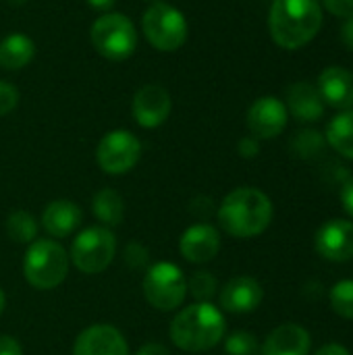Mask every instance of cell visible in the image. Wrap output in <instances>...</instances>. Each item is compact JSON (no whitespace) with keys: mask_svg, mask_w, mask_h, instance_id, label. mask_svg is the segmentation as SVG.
I'll return each mask as SVG.
<instances>
[{"mask_svg":"<svg viewBox=\"0 0 353 355\" xmlns=\"http://www.w3.org/2000/svg\"><path fill=\"white\" fill-rule=\"evenodd\" d=\"M273 214L270 198L256 187H237L218 206L223 231L237 239H250L264 233L273 223Z\"/></svg>","mask_w":353,"mask_h":355,"instance_id":"1","label":"cell"},{"mask_svg":"<svg viewBox=\"0 0 353 355\" xmlns=\"http://www.w3.org/2000/svg\"><path fill=\"white\" fill-rule=\"evenodd\" d=\"M322 25L318 0H275L268 12V29L285 50H298L312 42Z\"/></svg>","mask_w":353,"mask_h":355,"instance_id":"2","label":"cell"},{"mask_svg":"<svg viewBox=\"0 0 353 355\" xmlns=\"http://www.w3.org/2000/svg\"><path fill=\"white\" fill-rule=\"evenodd\" d=\"M225 316L210 302H196L183 308L171 322L173 343L189 354H200L216 347L225 337Z\"/></svg>","mask_w":353,"mask_h":355,"instance_id":"3","label":"cell"},{"mask_svg":"<svg viewBox=\"0 0 353 355\" xmlns=\"http://www.w3.org/2000/svg\"><path fill=\"white\" fill-rule=\"evenodd\" d=\"M69 272L67 250L52 239H35L23 258V275L27 283L40 291L58 287Z\"/></svg>","mask_w":353,"mask_h":355,"instance_id":"4","label":"cell"},{"mask_svg":"<svg viewBox=\"0 0 353 355\" xmlns=\"http://www.w3.org/2000/svg\"><path fill=\"white\" fill-rule=\"evenodd\" d=\"M148 42L160 52H175L187 40V21L179 8L166 2H152L141 19Z\"/></svg>","mask_w":353,"mask_h":355,"instance_id":"5","label":"cell"},{"mask_svg":"<svg viewBox=\"0 0 353 355\" xmlns=\"http://www.w3.org/2000/svg\"><path fill=\"white\" fill-rule=\"evenodd\" d=\"M92 44L108 60H125L135 52L137 33L129 17L121 12H106L92 25Z\"/></svg>","mask_w":353,"mask_h":355,"instance_id":"6","label":"cell"},{"mask_svg":"<svg viewBox=\"0 0 353 355\" xmlns=\"http://www.w3.org/2000/svg\"><path fill=\"white\" fill-rule=\"evenodd\" d=\"M144 295L148 304L160 312L177 310L187 295V279L173 262H158L146 270Z\"/></svg>","mask_w":353,"mask_h":355,"instance_id":"7","label":"cell"},{"mask_svg":"<svg viewBox=\"0 0 353 355\" xmlns=\"http://www.w3.org/2000/svg\"><path fill=\"white\" fill-rule=\"evenodd\" d=\"M117 239L106 227H87L81 231L71 245V262L79 272L98 275L106 270L114 258Z\"/></svg>","mask_w":353,"mask_h":355,"instance_id":"8","label":"cell"},{"mask_svg":"<svg viewBox=\"0 0 353 355\" xmlns=\"http://www.w3.org/2000/svg\"><path fill=\"white\" fill-rule=\"evenodd\" d=\"M139 156H141L139 139L125 129L106 133L96 150L98 166L108 175H125L137 164Z\"/></svg>","mask_w":353,"mask_h":355,"instance_id":"9","label":"cell"},{"mask_svg":"<svg viewBox=\"0 0 353 355\" xmlns=\"http://www.w3.org/2000/svg\"><path fill=\"white\" fill-rule=\"evenodd\" d=\"M287 119H289L287 106L275 96H264L250 106L248 129L256 139H273L285 131Z\"/></svg>","mask_w":353,"mask_h":355,"instance_id":"10","label":"cell"},{"mask_svg":"<svg viewBox=\"0 0 353 355\" xmlns=\"http://www.w3.org/2000/svg\"><path fill=\"white\" fill-rule=\"evenodd\" d=\"M171 108H173L171 94L162 85H156V83H148L139 87L131 102L133 119L137 121V125L146 129L160 127L169 119Z\"/></svg>","mask_w":353,"mask_h":355,"instance_id":"11","label":"cell"},{"mask_svg":"<svg viewBox=\"0 0 353 355\" xmlns=\"http://www.w3.org/2000/svg\"><path fill=\"white\" fill-rule=\"evenodd\" d=\"M316 252L331 262H347L353 258V223L333 218L325 223L314 239Z\"/></svg>","mask_w":353,"mask_h":355,"instance_id":"12","label":"cell"},{"mask_svg":"<svg viewBox=\"0 0 353 355\" xmlns=\"http://www.w3.org/2000/svg\"><path fill=\"white\" fill-rule=\"evenodd\" d=\"M73 355H129V347L119 329L110 324H94L79 333Z\"/></svg>","mask_w":353,"mask_h":355,"instance_id":"13","label":"cell"},{"mask_svg":"<svg viewBox=\"0 0 353 355\" xmlns=\"http://www.w3.org/2000/svg\"><path fill=\"white\" fill-rule=\"evenodd\" d=\"M221 250V235L212 225L198 223L189 227L179 239L181 256L191 264H206L216 258Z\"/></svg>","mask_w":353,"mask_h":355,"instance_id":"14","label":"cell"},{"mask_svg":"<svg viewBox=\"0 0 353 355\" xmlns=\"http://www.w3.org/2000/svg\"><path fill=\"white\" fill-rule=\"evenodd\" d=\"M264 300L262 285L252 277H235L231 279L218 295L221 308L231 314H248L254 312Z\"/></svg>","mask_w":353,"mask_h":355,"instance_id":"15","label":"cell"},{"mask_svg":"<svg viewBox=\"0 0 353 355\" xmlns=\"http://www.w3.org/2000/svg\"><path fill=\"white\" fill-rule=\"evenodd\" d=\"M312 337L310 333L293 322L277 327L262 343V355H310Z\"/></svg>","mask_w":353,"mask_h":355,"instance_id":"16","label":"cell"},{"mask_svg":"<svg viewBox=\"0 0 353 355\" xmlns=\"http://www.w3.org/2000/svg\"><path fill=\"white\" fill-rule=\"evenodd\" d=\"M318 92L322 102L337 108L350 110L353 108V73L343 67H327L318 77Z\"/></svg>","mask_w":353,"mask_h":355,"instance_id":"17","label":"cell"},{"mask_svg":"<svg viewBox=\"0 0 353 355\" xmlns=\"http://www.w3.org/2000/svg\"><path fill=\"white\" fill-rule=\"evenodd\" d=\"M287 112H291L298 121L312 123L325 114V102L316 85L310 81H298L287 87Z\"/></svg>","mask_w":353,"mask_h":355,"instance_id":"18","label":"cell"},{"mask_svg":"<svg viewBox=\"0 0 353 355\" xmlns=\"http://www.w3.org/2000/svg\"><path fill=\"white\" fill-rule=\"evenodd\" d=\"M81 223V210L75 202L69 200H56L50 202L42 214V227L48 235L62 239L69 237Z\"/></svg>","mask_w":353,"mask_h":355,"instance_id":"19","label":"cell"},{"mask_svg":"<svg viewBox=\"0 0 353 355\" xmlns=\"http://www.w3.org/2000/svg\"><path fill=\"white\" fill-rule=\"evenodd\" d=\"M35 56V44L25 33H10L0 42V67L8 71L23 69Z\"/></svg>","mask_w":353,"mask_h":355,"instance_id":"20","label":"cell"},{"mask_svg":"<svg viewBox=\"0 0 353 355\" xmlns=\"http://www.w3.org/2000/svg\"><path fill=\"white\" fill-rule=\"evenodd\" d=\"M329 146L343 158L353 160V108L341 110L327 127Z\"/></svg>","mask_w":353,"mask_h":355,"instance_id":"21","label":"cell"},{"mask_svg":"<svg viewBox=\"0 0 353 355\" xmlns=\"http://www.w3.org/2000/svg\"><path fill=\"white\" fill-rule=\"evenodd\" d=\"M92 208H94L96 218H98V220L102 223V227H106V229L119 227V225L123 223L125 204H123V198H121L114 189H100V191L94 196Z\"/></svg>","mask_w":353,"mask_h":355,"instance_id":"22","label":"cell"},{"mask_svg":"<svg viewBox=\"0 0 353 355\" xmlns=\"http://www.w3.org/2000/svg\"><path fill=\"white\" fill-rule=\"evenodd\" d=\"M6 235L15 243H33L37 237V223L25 210H15L6 218Z\"/></svg>","mask_w":353,"mask_h":355,"instance_id":"23","label":"cell"},{"mask_svg":"<svg viewBox=\"0 0 353 355\" xmlns=\"http://www.w3.org/2000/svg\"><path fill=\"white\" fill-rule=\"evenodd\" d=\"M325 144H327V137L318 133L316 129H302L291 139V152L302 160H310V158H316L325 150Z\"/></svg>","mask_w":353,"mask_h":355,"instance_id":"24","label":"cell"},{"mask_svg":"<svg viewBox=\"0 0 353 355\" xmlns=\"http://www.w3.org/2000/svg\"><path fill=\"white\" fill-rule=\"evenodd\" d=\"M329 302L337 316L353 320V279H343L335 283L329 293Z\"/></svg>","mask_w":353,"mask_h":355,"instance_id":"25","label":"cell"},{"mask_svg":"<svg viewBox=\"0 0 353 355\" xmlns=\"http://www.w3.org/2000/svg\"><path fill=\"white\" fill-rule=\"evenodd\" d=\"M216 289H218V283H216V277L206 272V270H200V272H193L187 281V291L198 300V302H210L214 295H216Z\"/></svg>","mask_w":353,"mask_h":355,"instance_id":"26","label":"cell"},{"mask_svg":"<svg viewBox=\"0 0 353 355\" xmlns=\"http://www.w3.org/2000/svg\"><path fill=\"white\" fill-rule=\"evenodd\" d=\"M225 352L229 355H256L260 352L256 335L248 331H235L225 341Z\"/></svg>","mask_w":353,"mask_h":355,"instance_id":"27","label":"cell"},{"mask_svg":"<svg viewBox=\"0 0 353 355\" xmlns=\"http://www.w3.org/2000/svg\"><path fill=\"white\" fill-rule=\"evenodd\" d=\"M123 258L131 270H144L148 266V250L141 243H129L123 252Z\"/></svg>","mask_w":353,"mask_h":355,"instance_id":"28","label":"cell"},{"mask_svg":"<svg viewBox=\"0 0 353 355\" xmlns=\"http://www.w3.org/2000/svg\"><path fill=\"white\" fill-rule=\"evenodd\" d=\"M19 104V89L12 83L0 81V116L12 112Z\"/></svg>","mask_w":353,"mask_h":355,"instance_id":"29","label":"cell"},{"mask_svg":"<svg viewBox=\"0 0 353 355\" xmlns=\"http://www.w3.org/2000/svg\"><path fill=\"white\" fill-rule=\"evenodd\" d=\"M325 8L341 19H352L353 17V0H322Z\"/></svg>","mask_w":353,"mask_h":355,"instance_id":"30","label":"cell"},{"mask_svg":"<svg viewBox=\"0 0 353 355\" xmlns=\"http://www.w3.org/2000/svg\"><path fill=\"white\" fill-rule=\"evenodd\" d=\"M237 152H239V156H243V158H256V156L260 154V144H258V139H256L254 135L243 137V139H239V144H237Z\"/></svg>","mask_w":353,"mask_h":355,"instance_id":"31","label":"cell"},{"mask_svg":"<svg viewBox=\"0 0 353 355\" xmlns=\"http://www.w3.org/2000/svg\"><path fill=\"white\" fill-rule=\"evenodd\" d=\"M189 210H191V214L196 216V218H202V220H206L208 216H210V212H212V200L210 198H196L193 202H191V206H189Z\"/></svg>","mask_w":353,"mask_h":355,"instance_id":"32","label":"cell"},{"mask_svg":"<svg viewBox=\"0 0 353 355\" xmlns=\"http://www.w3.org/2000/svg\"><path fill=\"white\" fill-rule=\"evenodd\" d=\"M0 355H23V349L17 339L8 335H0Z\"/></svg>","mask_w":353,"mask_h":355,"instance_id":"33","label":"cell"},{"mask_svg":"<svg viewBox=\"0 0 353 355\" xmlns=\"http://www.w3.org/2000/svg\"><path fill=\"white\" fill-rule=\"evenodd\" d=\"M341 202H343L345 212L353 218V177H350L341 187Z\"/></svg>","mask_w":353,"mask_h":355,"instance_id":"34","label":"cell"},{"mask_svg":"<svg viewBox=\"0 0 353 355\" xmlns=\"http://www.w3.org/2000/svg\"><path fill=\"white\" fill-rule=\"evenodd\" d=\"M314 355H352V354H350V349H347V347H343V345H339V343H329V345L320 347V349H318Z\"/></svg>","mask_w":353,"mask_h":355,"instance_id":"35","label":"cell"},{"mask_svg":"<svg viewBox=\"0 0 353 355\" xmlns=\"http://www.w3.org/2000/svg\"><path fill=\"white\" fill-rule=\"evenodd\" d=\"M135 355H171L169 354V349L164 347V345H160V343H148V345H144L139 352Z\"/></svg>","mask_w":353,"mask_h":355,"instance_id":"36","label":"cell"},{"mask_svg":"<svg viewBox=\"0 0 353 355\" xmlns=\"http://www.w3.org/2000/svg\"><path fill=\"white\" fill-rule=\"evenodd\" d=\"M341 40L347 44V48L353 50V17L352 19H345V25L341 27Z\"/></svg>","mask_w":353,"mask_h":355,"instance_id":"37","label":"cell"},{"mask_svg":"<svg viewBox=\"0 0 353 355\" xmlns=\"http://www.w3.org/2000/svg\"><path fill=\"white\" fill-rule=\"evenodd\" d=\"M94 8H98V10H106V8H110L112 4H114V0H87Z\"/></svg>","mask_w":353,"mask_h":355,"instance_id":"38","label":"cell"},{"mask_svg":"<svg viewBox=\"0 0 353 355\" xmlns=\"http://www.w3.org/2000/svg\"><path fill=\"white\" fill-rule=\"evenodd\" d=\"M4 306H6V297H4V291L0 289V314L4 312Z\"/></svg>","mask_w":353,"mask_h":355,"instance_id":"39","label":"cell"},{"mask_svg":"<svg viewBox=\"0 0 353 355\" xmlns=\"http://www.w3.org/2000/svg\"><path fill=\"white\" fill-rule=\"evenodd\" d=\"M8 4H12V6H21V4H25L27 0H6Z\"/></svg>","mask_w":353,"mask_h":355,"instance_id":"40","label":"cell"}]
</instances>
